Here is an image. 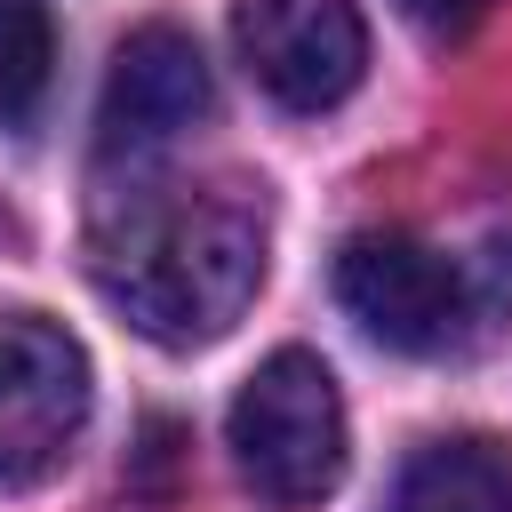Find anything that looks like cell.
<instances>
[{
  "instance_id": "cell-9",
  "label": "cell",
  "mask_w": 512,
  "mask_h": 512,
  "mask_svg": "<svg viewBox=\"0 0 512 512\" xmlns=\"http://www.w3.org/2000/svg\"><path fill=\"white\" fill-rule=\"evenodd\" d=\"M400 8H408L416 24H432V32H456V24H464L480 0H400Z\"/></svg>"
},
{
  "instance_id": "cell-8",
  "label": "cell",
  "mask_w": 512,
  "mask_h": 512,
  "mask_svg": "<svg viewBox=\"0 0 512 512\" xmlns=\"http://www.w3.org/2000/svg\"><path fill=\"white\" fill-rule=\"evenodd\" d=\"M56 88V16L48 0H0V128L24 136Z\"/></svg>"
},
{
  "instance_id": "cell-6",
  "label": "cell",
  "mask_w": 512,
  "mask_h": 512,
  "mask_svg": "<svg viewBox=\"0 0 512 512\" xmlns=\"http://www.w3.org/2000/svg\"><path fill=\"white\" fill-rule=\"evenodd\" d=\"M208 112V56L184 24H136L112 48L104 72V104H96V144L120 160L168 144L176 128H192Z\"/></svg>"
},
{
  "instance_id": "cell-1",
  "label": "cell",
  "mask_w": 512,
  "mask_h": 512,
  "mask_svg": "<svg viewBox=\"0 0 512 512\" xmlns=\"http://www.w3.org/2000/svg\"><path fill=\"white\" fill-rule=\"evenodd\" d=\"M96 288L168 352L224 336L264 288V208L240 192L128 184L96 216Z\"/></svg>"
},
{
  "instance_id": "cell-2",
  "label": "cell",
  "mask_w": 512,
  "mask_h": 512,
  "mask_svg": "<svg viewBox=\"0 0 512 512\" xmlns=\"http://www.w3.org/2000/svg\"><path fill=\"white\" fill-rule=\"evenodd\" d=\"M224 448L264 504L336 496V480H344V392H336L328 360L304 352V344L272 352L240 384V400L224 416Z\"/></svg>"
},
{
  "instance_id": "cell-5",
  "label": "cell",
  "mask_w": 512,
  "mask_h": 512,
  "mask_svg": "<svg viewBox=\"0 0 512 512\" xmlns=\"http://www.w3.org/2000/svg\"><path fill=\"white\" fill-rule=\"evenodd\" d=\"M232 48L280 112H336L368 72L352 0H232Z\"/></svg>"
},
{
  "instance_id": "cell-3",
  "label": "cell",
  "mask_w": 512,
  "mask_h": 512,
  "mask_svg": "<svg viewBox=\"0 0 512 512\" xmlns=\"http://www.w3.org/2000/svg\"><path fill=\"white\" fill-rule=\"evenodd\" d=\"M88 424V352L48 312H0V496L40 488Z\"/></svg>"
},
{
  "instance_id": "cell-7",
  "label": "cell",
  "mask_w": 512,
  "mask_h": 512,
  "mask_svg": "<svg viewBox=\"0 0 512 512\" xmlns=\"http://www.w3.org/2000/svg\"><path fill=\"white\" fill-rule=\"evenodd\" d=\"M392 512H512V456L480 432L432 440L400 464Z\"/></svg>"
},
{
  "instance_id": "cell-4",
  "label": "cell",
  "mask_w": 512,
  "mask_h": 512,
  "mask_svg": "<svg viewBox=\"0 0 512 512\" xmlns=\"http://www.w3.org/2000/svg\"><path fill=\"white\" fill-rule=\"evenodd\" d=\"M336 304H344L384 352L424 360V352H448V344L464 336L472 288H464V272H456L440 248H424L416 232H360V240H344V256H336Z\"/></svg>"
}]
</instances>
